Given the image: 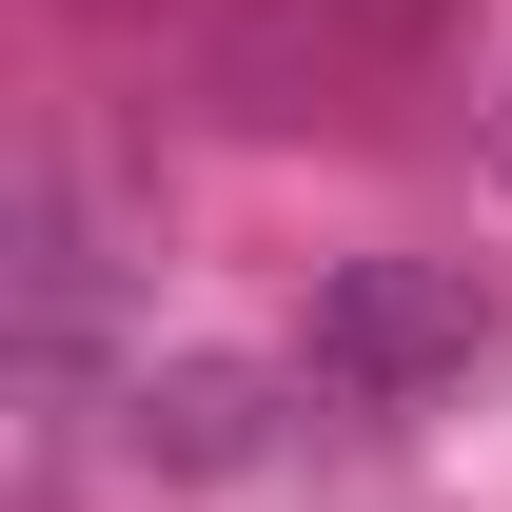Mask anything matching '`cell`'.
<instances>
[{"label":"cell","instance_id":"obj_1","mask_svg":"<svg viewBox=\"0 0 512 512\" xmlns=\"http://www.w3.org/2000/svg\"><path fill=\"white\" fill-rule=\"evenodd\" d=\"M119 394H138L119 375V237H99V178L40 138L20 158V453L60 473Z\"/></svg>","mask_w":512,"mask_h":512},{"label":"cell","instance_id":"obj_2","mask_svg":"<svg viewBox=\"0 0 512 512\" xmlns=\"http://www.w3.org/2000/svg\"><path fill=\"white\" fill-rule=\"evenodd\" d=\"M473 355H493V276H473V256H335L316 316H296L316 414H414V394H453Z\"/></svg>","mask_w":512,"mask_h":512},{"label":"cell","instance_id":"obj_5","mask_svg":"<svg viewBox=\"0 0 512 512\" xmlns=\"http://www.w3.org/2000/svg\"><path fill=\"white\" fill-rule=\"evenodd\" d=\"M99 20H119V0H99Z\"/></svg>","mask_w":512,"mask_h":512},{"label":"cell","instance_id":"obj_4","mask_svg":"<svg viewBox=\"0 0 512 512\" xmlns=\"http://www.w3.org/2000/svg\"><path fill=\"white\" fill-rule=\"evenodd\" d=\"M493 197H512V99H493Z\"/></svg>","mask_w":512,"mask_h":512},{"label":"cell","instance_id":"obj_3","mask_svg":"<svg viewBox=\"0 0 512 512\" xmlns=\"http://www.w3.org/2000/svg\"><path fill=\"white\" fill-rule=\"evenodd\" d=\"M296 414H316V375H296V355H138L119 453L158 473V493H256V473L296 453Z\"/></svg>","mask_w":512,"mask_h":512}]
</instances>
